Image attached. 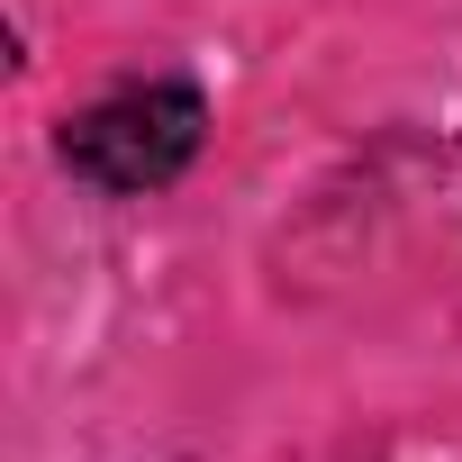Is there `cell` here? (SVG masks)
<instances>
[{"label":"cell","instance_id":"obj_1","mask_svg":"<svg viewBox=\"0 0 462 462\" xmlns=\"http://www.w3.org/2000/svg\"><path fill=\"white\" fill-rule=\"evenodd\" d=\"M208 145V91L190 73H136V82H109L91 109L64 118L55 154L73 181H91L100 199H154L172 190Z\"/></svg>","mask_w":462,"mask_h":462}]
</instances>
